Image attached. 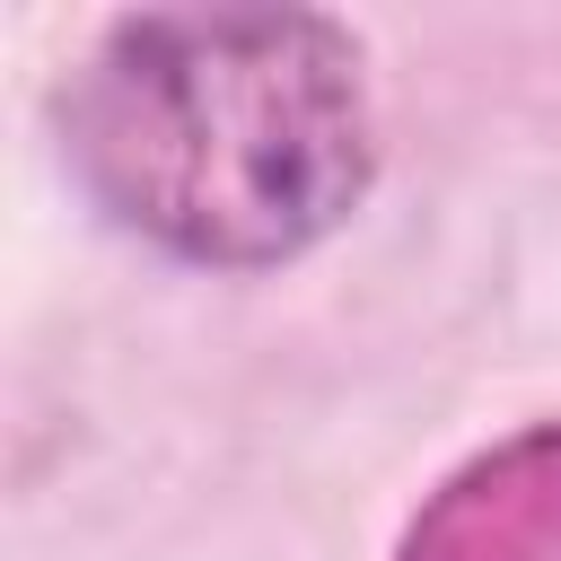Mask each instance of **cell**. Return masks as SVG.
I'll use <instances>...</instances> for the list:
<instances>
[{"label": "cell", "mask_w": 561, "mask_h": 561, "mask_svg": "<svg viewBox=\"0 0 561 561\" xmlns=\"http://www.w3.org/2000/svg\"><path fill=\"white\" fill-rule=\"evenodd\" d=\"M61 149L123 237L272 272L324 245L377 175L368 61L324 9H140L70 70Z\"/></svg>", "instance_id": "6da1fadb"}, {"label": "cell", "mask_w": 561, "mask_h": 561, "mask_svg": "<svg viewBox=\"0 0 561 561\" xmlns=\"http://www.w3.org/2000/svg\"><path fill=\"white\" fill-rule=\"evenodd\" d=\"M394 561H561V421L456 465L403 526Z\"/></svg>", "instance_id": "7a4b0ae2"}]
</instances>
